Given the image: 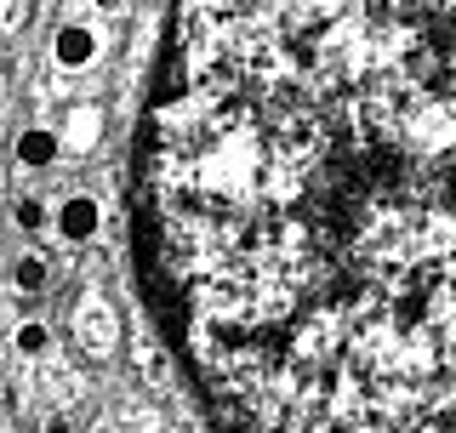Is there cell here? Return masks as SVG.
I'll list each match as a JSON object with an SVG mask.
<instances>
[{
	"instance_id": "1",
	"label": "cell",
	"mask_w": 456,
	"mask_h": 433,
	"mask_svg": "<svg viewBox=\"0 0 456 433\" xmlns=\"http://www.w3.org/2000/svg\"><path fill=\"white\" fill-rule=\"evenodd\" d=\"M137 228L217 433H456V0H171Z\"/></svg>"
},
{
	"instance_id": "2",
	"label": "cell",
	"mask_w": 456,
	"mask_h": 433,
	"mask_svg": "<svg viewBox=\"0 0 456 433\" xmlns=\"http://www.w3.org/2000/svg\"><path fill=\"white\" fill-rule=\"evenodd\" d=\"M57 228H63V240H86L97 228V206L92 200H69V206L57 211Z\"/></svg>"
},
{
	"instance_id": "3",
	"label": "cell",
	"mask_w": 456,
	"mask_h": 433,
	"mask_svg": "<svg viewBox=\"0 0 456 433\" xmlns=\"http://www.w3.org/2000/svg\"><path fill=\"white\" fill-rule=\"evenodd\" d=\"M57 63L63 69H80V63H92V29H63V35H57Z\"/></svg>"
},
{
	"instance_id": "4",
	"label": "cell",
	"mask_w": 456,
	"mask_h": 433,
	"mask_svg": "<svg viewBox=\"0 0 456 433\" xmlns=\"http://www.w3.org/2000/svg\"><path fill=\"white\" fill-rule=\"evenodd\" d=\"M18 160H23V166H52V160H57V137L40 132V126H35V132H23V137H18Z\"/></svg>"
},
{
	"instance_id": "5",
	"label": "cell",
	"mask_w": 456,
	"mask_h": 433,
	"mask_svg": "<svg viewBox=\"0 0 456 433\" xmlns=\"http://www.w3.org/2000/svg\"><path fill=\"white\" fill-rule=\"evenodd\" d=\"M46 342H52L46 325H23V331H18V348H23V354H46Z\"/></svg>"
},
{
	"instance_id": "6",
	"label": "cell",
	"mask_w": 456,
	"mask_h": 433,
	"mask_svg": "<svg viewBox=\"0 0 456 433\" xmlns=\"http://www.w3.org/2000/svg\"><path fill=\"white\" fill-rule=\"evenodd\" d=\"M18 228H28V234L46 228V206H40V200H23V206H18Z\"/></svg>"
},
{
	"instance_id": "7",
	"label": "cell",
	"mask_w": 456,
	"mask_h": 433,
	"mask_svg": "<svg viewBox=\"0 0 456 433\" xmlns=\"http://www.w3.org/2000/svg\"><path fill=\"white\" fill-rule=\"evenodd\" d=\"M18 285H23V291H40V285H46V263H35V257L18 263Z\"/></svg>"
},
{
	"instance_id": "8",
	"label": "cell",
	"mask_w": 456,
	"mask_h": 433,
	"mask_svg": "<svg viewBox=\"0 0 456 433\" xmlns=\"http://www.w3.org/2000/svg\"><path fill=\"white\" fill-rule=\"evenodd\" d=\"M46 433H75V428H69V422H52V428H46Z\"/></svg>"
}]
</instances>
